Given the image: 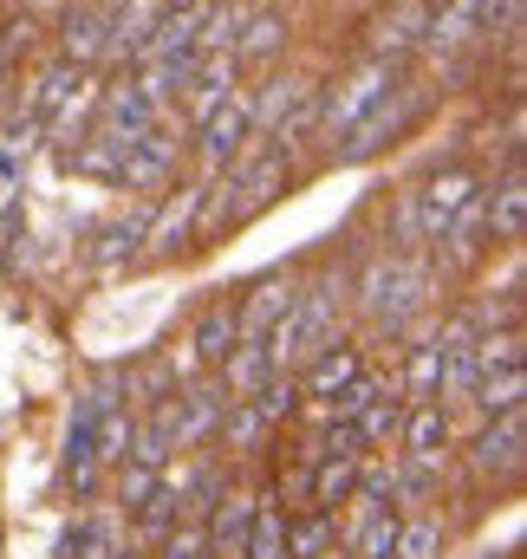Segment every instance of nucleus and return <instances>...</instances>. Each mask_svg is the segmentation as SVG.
Returning <instances> with one entry per match:
<instances>
[{
  "label": "nucleus",
  "instance_id": "ddd939ff",
  "mask_svg": "<svg viewBox=\"0 0 527 559\" xmlns=\"http://www.w3.org/2000/svg\"><path fill=\"white\" fill-rule=\"evenodd\" d=\"M176 169H183V138L176 131H150V138H137V150L125 156V176H118V189H131V195H169L176 189Z\"/></svg>",
  "mask_w": 527,
  "mask_h": 559
},
{
  "label": "nucleus",
  "instance_id": "f8f14e48",
  "mask_svg": "<svg viewBox=\"0 0 527 559\" xmlns=\"http://www.w3.org/2000/svg\"><path fill=\"white\" fill-rule=\"evenodd\" d=\"M229 411V391L215 378H196L176 391V455H209L215 449V429Z\"/></svg>",
  "mask_w": 527,
  "mask_h": 559
},
{
  "label": "nucleus",
  "instance_id": "423d86ee",
  "mask_svg": "<svg viewBox=\"0 0 527 559\" xmlns=\"http://www.w3.org/2000/svg\"><path fill=\"white\" fill-rule=\"evenodd\" d=\"M482 195V176L469 169V163H443V169H430L423 182H417V222H423V254L436 248V235L469 209Z\"/></svg>",
  "mask_w": 527,
  "mask_h": 559
},
{
  "label": "nucleus",
  "instance_id": "412c9836",
  "mask_svg": "<svg viewBox=\"0 0 527 559\" xmlns=\"http://www.w3.org/2000/svg\"><path fill=\"white\" fill-rule=\"evenodd\" d=\"M293 299H300V286H293L286 274L255 280V286L235 299V332H242V338H267V332L293 312Z\"/></svg>",
  "mask_w": 527,
  "mask_h": 559
},
{
  "label": "nucleus",
  "instance_id": "aec40b11",
  "mask_svg": "<svg viewBox=\"0 0 527 559\" xmlns=\"http://www.w3.org/2000/svg\"><path fill=\"white\" fill-rule=\"evenodd\" d=\"M456 468V462H449ZM449 468L443 462H410L397 455V481H391V514H436V501H449Z\"/></svg>",
  "mask_w": 527,
  "mask_h": 559
},
{
  "label": "nucleus",
  "instance_id": "a878e982",
  "mask_svg": "<svg viewBox=\"0 0 527 559\" xmlns=\"http://www.w3.org/2000/svg\"><path fill=\"white\" fill-rule=\"evenodd\" d=\"M359 371H365V352H359L352 338H339L332 352H319V358H313V365L300 371V391H306L313 404H326V397H339V391H346V384H352Z\"/></svg>",
  "mask_w": 527,
  "mask_h": 559
},
{
  "label": "nucleus",
  "instance_id": "72a5a7b5",
  "mask_svg": "<svg viewBox=\"0 0 527 559\" xmlns=\"http://www.w3.org/2000/svg\"><path fill=\"white\" fill-rule=\"evenodd\" d=\"M248 404L261 411V423L273 429V436H280L293 417H306V391H300V378H293V371H273V378H267Z\"/></svg>",
  "mask_w": 527,
  "mask_h": 559
},
{
  "label": "nucleus",
  "instance_id": "b1692460",
  "mask_svg": "<svg viewBox=\"0 0 527 559\" xmlns=\"http://www.w3.org/2000/svg\"><path fill=\"white\" fill-rule=\"evenodd\" d=\"M482 209H489V241L522 248V235H527V182H522V169H502V182L482 189Z\"/></svg>",
  "mask_w": 527,
  "mask_h": 559
},
{
  "label": "nucleus",
  "instance_id": "c9c22d12",
  "mask_svg": "<svg viewBox=\"0 0 527 559\" xmlns=\"http://www.w3.org/2000/svg\"><path fill=\"white\" fill-rule=\"evenodd\" d=\"M476 365H482V378H495V371H527L522 325H508V332H482V338H476Z\"/></svg>",
  "mask_w": 527,
  "mask_h": 559
},
{
  "label": "nucleus",
  "instance_id": "4c0bfd02",
  "mask_svg": "<svg viewBox=\"0 0 527 559\" xmlns=\"http://www.w3.org/2000/svg\"><path fill=\"white\" fill-rule=\"evenodd\" d=\"M403 411H410L403 397H378V404H372L365 417L352 423V429H359V442H365V455H372V449H397V429H403Z\"/></svg>",
  "mask_w": 527,
  "mask_h": 559
},
{
  "label": "nucleus",
  "instance_id": "c85d7f7f",
  "mask_svg": "<svg viewBox=\"0 0 527 559\" xmlns=\"http://www.w3.org/2000/svg\"><path fill=\"white\" fill-rule=\"evenodd\" d=\"M449 547H456L449 514H403V521H397V554L391 559H449Z\"/></svg>",
  "mask_w": 527,
  "mask_h": 559
},
{
  "label": "nucleus",
  "instance_id": "5701e85b",
  "mask_svg": "<svg viewBox=\"0 0 527 559\" xmlns=\"http://www.w3.org/2000/svg\"><path fill=\"white\" fill-rule=\"evenodd\" d=\"M92 124H98V131H118V138H143V131L163 124V111L125 79V85H105V92H98V118H92Z\"/></svg>",
  "mask_w": 527,
  "mask_h": 559
},
{
  "label": "nucleus",
  "instance_id": "9b49d317",
  "mask_svg": "<svg viewBox=\"0 0 527 559\" xmlns=\"http://www.w3.org/2000/svg\"><path fill=\"white\" fill-rule=\"evenodd\" d=\"M417 52L436 59V66L482 52V0H443V7H430V26H423Z\"/></svg>",
  "mask_w": 527,
  "mask_h": 559
},
{
  "label": "nucleus",
  "instance_id": "6ab92c4d",
  "mask_svg": "<svg viewBox=\"0 0 527 559\" xmlns=\"http://www.w3.org/2000/svg\"><path fill=\"white\" fill-rule=\"evenodd\" d=\"M248 527H255V488H229L215 508H209V521H202V540H209V559H242L248 554Z\"/></svg>",
  "mask_w": 527,
  "mask_h": 559
},
{
  "label": "nucleus",
  "instance_id": "9d476101",
  "mask_svg": "<svg viewBox=\"0 0 527 559\" xmlns=\"http://www.w3.org/2000/svg\"><path fill=\"white\" fill-rule=\"evenodd\" d=\"M423 26H430V0H391V7L365 26V59L397 72V66L423 46Z\"/></svg>",
  "mask_w": 527,
  "mask_h": 559
},
{
  "label": "nucleus",
  "instance_id": "dca6fc26",
  "mask_svg": "<svg viewBox=\"0 0 527 559\" xmlns=\"http://www.w3.org/2000/svg\"><path fill=\"white\" fill-rule=\"evenodd\" d=\"M105 46H112V13L98 0H72L59 13V59L72 72H92V66H105Z\"/></svg>",
  "mask_w": 527,
  "mask_h": 559
},
{
  "label": "nucleus",
  "instance_id": "f257e3e1",
  "mask_svg": "<svg viewBox=\"0 0 527 559\" xmlns=\"http://www.w3.org/2000/svg\"><path fill=\"white\" fill-rule=\"evenodd\" d=\"M346 306H352V274H319L313 286H300V299H293V312L267 332V358H273V371H306L319 352H332L346 332H339V319H346Z\"/></svg>",
  "mask_w": 527,
  "mask_h": 559
},
{
  "label": "nucleus",
  "instance_id": "2eb2a0df",
  "mask_svg": "<svg viewBox=\"0 0 527 559\" xmlns=\"http://www.w3.org/2000/svg\"><path fill=\"white\" fill-rule=\"evenodd\" d=\"M235 92H242V59H235V52H202L196 72H189V92H183V124L202 131Z\"/></svg>",
  "mask_w": 527,
  "mask_h": 559
},
{
  "label": "nucleus",
  "instance_id": "a211bd4d",
  "mask_svg": "<svg viewBox=\"0 0 527 559\" xmlns=\"http://www.w3.org/2000/svg\"><path fill=\"white\" fill-rule=\"evenodd\" d=\"M143 228H150V209H131V215H112V222H98L92 235V248H85V274H125L131 261H143Z\"/></svg>",
  "mask_w": 527,
  "mask_h": 559
},
{
  "label": "nucleus",
  "instance_id": "f3484780",
  "mask_svg": "<svg viewBox=\"0 0 527 559\" xmlns=\"http://www.w3.org/2000/svg\"><path fill=\"white\" fill-rule=\"evenodd\" d=\"M397 455L410 462H456V417L443 404H410L403 411V429H397Z\"/></svg>",
  "mask_w": 527,
  "mask_h": 559
},
{
  "label": "nucleus",
  "instance_id": "a19ab883",
  "mask_svg": "<svg viewBox=\"0 0 527 559\" xmlns=\"http://www.w3.org/2000/svg\"><path fill=\"white\" fill-rule=\"evenodd\" d=\"M169 7H209V0H169Z\"/></svg>",
  "mask_w": 527,
  "mask_h": 559
},
{
  "label": "nucleus",
  "instance_id": "cd10ccee",
  "mask_svg": "<svg viewBox=\"0 0 527 559\" xmlns=\"http://www.w3.org/2000/svg\"><path fill=\"white\" fill-rule=\"evenodd\" d=\"M215 449H222L229 462H255V455L273 449V429L261 423L255 404H229V411H222V429H215Z\"/></svg>",
  "mask_w": 527,
  "mask_h": 559
},
{
  "label": "nucleus",
  "instance_id": "39448f33",
  "mask_svg": "<svg viewBox=\"0 0 527 559\" xmlns=\"http://www.w3.org/2000/svg\"><path fill=\"white\" fill-rule=\"evenodd\" d=\"M456 449H462V468H469L482 488H515L522 468H527V411L522 417L476 423V436L456 442Z\"/></svg>",
  "mask_w": 527,
  "mask_h": 559
},
{
  "label": "nucleus",
  "instance_id": "bb28decb",
  "mask_svg": "<svg viewBox=\"0 0 527 559\" xmlns=\"http://www.w3.org/2000/svg\"><path fill=\"white\" fill-rule=\"evenodd\" d=\"M267 378H273V358H267V345L261 338H242L222 365H215V384L229 391V404H248L255 391H261Z\"/></svg>",
  "mask_w": 527,
  "mask_h": 559
},
{
  "label": "nucleus",
  "instance_id": "20e7f679",
  "mask_svg": "<svg viewBox=\"0 0 527 559\" xmlns=\"http://www.w3.org/2000/svg\"><path fill=\"white\" fill-rule=\"evenodd\" d=\"M391 85H397V72H391V66H372V59H365V66H352L346 79H332V85H319V111H313V138H319L326 150H332V143L346 138V131H352V124H359V118H365V111H372V105H378L385 92H391Z\"/></svg>",
  "mask_w": 527,
  "mask_h": 559
},
{
  "label": "nucleus",
  "instance_id": "7c9ffc66",
  "mask_svg": "<svg viewBox=\"0 0 527 559\" xmlns=\"http://www.w3.org/2000/svg\"><path fill=\"white\" fill-rule=\"evenodd\" d=\"M527 411V371H495L469 391V417L495 423V417H522Z\"/></svg>",
  "mask_w": 527,
  "mask_h": 559
},
{
  "label": "nucleus",
  "instance_id": "393cba45",
  "mask_svg": "<svg viewBox=\"0 0 527 559\" xmlns=\"http://www.w3.org/2000/svg\"><path fill=\"white\" fill-rule=\"evenodd\" d=\"M286 46H293V20H286L280 7H248L242 39H235V59H242V66H273Z\"/></svg>",
  "mask_w": 527,
  "mask_h": 559
},
{
  "label": "nucleus",
  "instance_id": "7ed1b4c3",
  "mask_svg": "<svg viewBox=\"0 0 527 559\" xmlns=\"http://www.w3.org/2000/svg\"><path fill=\"white\" fill-rule=\"evenodd\" d=\"M313 111H319V79H306V72H280L248 98L255 138H273V150H286V156L313 138Z\"/></svg>",
  "mask_w": 527,
  "mask_h": 559
},
{
  "label": "nucleus",
  "instance_id": "f704fd0d",
  "mask_svg": "<svg viewBox=\"0 0 527 559\" xmlns=\"http://www.w3.org/2000/svg\"><path fill=\"white\" fill-rule=\"evenodd\" d=\"M163 481H169V475H156V468H131V462L112 468V508L131 521V514H143V508L163 495Z\"/></svg>",
  "mask_w": 527,
  "mask_h": 559
},
{
  "label": "nucleus",
  "instance_id": "4be33fe9",
  "mask_svg": "<svg viewBox=\"0 0 527 559\" xmlns=\"http://www.w3.org/2000/svg\"><path fill=\"white\" fill-rule=\"evenodd\" d=\"M235 345H242V332H235V299H209V306L196 312V332L183 338V352H189V358H196V371L209 378Z\"/></svg>",
  "mask_w": 527,
  "mask_h": 559
},
{
  "label": "nucleus",
  "instance_id": "0eeeda50",
  "mask_svg": "<svg viewBox=\"0 0 527 559\" xmlns=\"http://www.w3.org/2000/svg\"><path fill=\"white\" fill-rule=\"evenodd\" d=\"M196 222H202V182L169 189V195L150 209V228H143V261H176L183 248H196Z\"/></svg>",
  "mask_w": 527,
  "mask_h": 559
},
{
  "label": "nucleus",
  "instance_id": "2f4dec72",
  "mask_svg": "<svg viewBox=\"0 0 527 559\" xmlns=\"http://www.w3.org/2000/svg\"><path fill=\"white\" fill-rule=\"evenodd\" d=\"M189 72H196V59H143L131 85L150 98V105H156V111H169V105L189 92Z\"/></svg>",
  "mask_w": 527,
  "mask_h": 559
},
{
  "label": "nucleus",
  "instance_id": "c756f323",
  "mask_svg": "<svg viewBox=\"0 0 527 559\" xmlns=\"http://www.w3.org/2000/svg\"><path fill=\"white\" fill-rule=\"evenodd\" d=\"M242 559H293L286 554V501H280V488H255V527H248V554Z\"/></svg>",
  "mask_w": 527,
  "mask_h": 559
},
{
  "label": "nucleus",
  "instance_id": "1a4fd4ad",
  "mask_svg": "<svg viewBox=\"0 0 527 559\" xmlns=\"http://www.w3.org/2000/svg\"><path fill=\"white\" fill-rule=\"evenodd\" d=\"M229 182H235V202H242V222H255L261 209H273L286 189H293V156L286 150H248L235 169H229Z\"/></svg>",
  "mask_w": 527,
  "mask_h": 559
},
{
  "label": "nucleus",
  "instance_id": "e433bc0d",
  "mask_svg": "<svg viewBox=\"0 0 527 559\" xmlns=\"http://www.w3.org/2000/svg\"><path fill=\"white\" fill-rule=\"evenodd\" d=\"M242 20H248V7H235V0H215V7L202 13L196 59H202V52H235V39H242Z\"/></svg>",
  "mask_w": 527,
  "mask_h": 559
},
{
  "label": "nucleus",
  "instance_id": "4468645a",
  "mask_svg": "<svg viewBox=\"0 0 527 559\" xmlns=\"http://www.w3.org/2000/svg\"><path fill=\"white\" fill-rule=\"evenodd\" d=\"M118 554H131V527H125L118 508H79L66 521L59 547H52V559H118Z\"/></svg>",
  "mask_w": 527,
  "mask_h": 559
},
{
  "label": "nucleus",
  "instance_id": "58836bf2",
  "mask_svg": "<svg viewBox=\"0 0 527 559\" xmlns=\"http://www.w3.org/2000/svg\"><path fill=\"white\" fill-rule=\"evenodd\" d=\"M522 20H527V0H482V52L522 46Z\"/></svg>",
  "mask_w": 527,
  "mask_h": 559
},
{
  "label": "nucleus",
  "instance_id": "f03ea898",
  "mask_svg": "<svg viewBox=\"0 0 527 559\" xmlns=\"http://www.w3.org/2000/svg\"><path fill=\"white\" fill-rule=\"evenodd\" d=\"M423 105H430V92H423V85H403V79H397L391 92H385V98H378V105H372V111H365V118H359L352 131H346V138L326 150V163L352 169V163H372V156H385V150H391V143H403V131H410V124L423 118Z\"/></svg>",
  "mask_w": 527,
  "mask_h": 559
},
{
  "label": "nucleus",
  "instance_id": "473e14b6",
  "mask_svg": "<svg viewBox=\"0 0 527 559\" xmlns=\"http://www.w3.org/2000/svg\"><path fill=\"white\" fill-rule=\"evenodd\" d=\"M286 554L339 559V514H286Z\"/></svg>",
  "mask_w": 527,
  "mask_h": 559
},
{
  "label": "nucleus",
  "instance_id": "ea45409f",
  "mask_svg": "<svg viewBox=\"0 0 527 559\" xmlns=\"http://www.w3.org/2000/svg\"><path fill=\"white\" fill-rule=\"evenodd\" d=\"M150 559H209V540H202V527H189V521H176L156 547H150Z\"/></svg>",
  "mask_w": 527,
  "mask_h": 559
},
{
  "label": "nucleus",
  "instance_id": "6e6552de",
  "mask_svg": "<svg viewBox=\"0 0 527 559\" xmlns=\"http://www.w3.org/2000/svg\"><path fill=\"white\" fill-rule=\"evenodd\" d=\"M248 143H255V118H248V92H235L202 131H196V163L209 169V176H229L242 156H248Z\"/></svg>",
  "mask_w": 527,
  "mask_h": 559
}]
</instances>
